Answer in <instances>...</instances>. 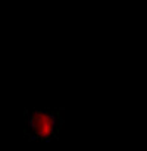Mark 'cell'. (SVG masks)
Segmentation results:
<instances>
[{"mask_svg": "<svg viewBox=\"0 0 147 151\" xmlns=\"http://www.w3.org/2000/svg\"><path fill=\"white\" fill-rule=\"evenodd\" d=\"M62 126V109L24 110V135L28 141L50 142L59 137Z\"/></svg>", "mask_w": 147, "mask_h": 151, "instance_id": "6da1fadb", "label": "cell"}]
</instances>
